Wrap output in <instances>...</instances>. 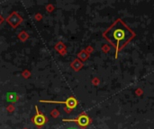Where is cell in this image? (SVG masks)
<instances>
[{
    "instance_id": "obj_5",
    "label": "cell",
    "mask_w": 154,
    "mask_h": 129,
    "mask_svg": "<svg viewBox=\"0 0 154 129\" xmlns=\"http://www.w3.org/2000/svg\"><path fill=\"white\" fill-rule=\"evenodd\" d=\"M17 100V96L14 92H8L6 94V101L9 102H14Z\"/></svg>"
},
{
    "instance_id": "obj_6",
    "label": "cell",
    "mask_w": 154,
    "mask_h": 129,
    "mask_svg": "<svg viewBox=\"0 0 154 129\" xmlns=\"http://www.w3.org/2000/svg\"><path fill=\"white\" fill-rule=\"evenodd\" d=\"M68 129H79V128H68Z\"/></svg>"
},
{
    "instance_id": "obj_4",
    "label": "cell",
    "mask_w": 154,
    "mask_h": 129,
    "mask_svg": "<svg viewBox=\"0 0 154 129\" xmlns=\"http://www.w3.org/2000/svg\"><path fill=\"white\" fill-rule=\"evenodd\" d=\"M113 36H114L115 40H116L117 44H119V42H121L122 40H124L125 39V31L122 29H116L113 32Z\"/></svg>"
},
{
    "instance_id": "obj_2",
    "label": "cell",
    "mask_w": 154,
    "mask_h": 129,
    "mask_svg": "<svg viewBox=\"0 0 154 129\" xmlns=\"http://www.w3.org/2000/svg\"><path fill=\"white\" fill-rule=\"evenodd\" d=\"M41 102H45V103H60V104H66L67 108L72 110L74 109L78 102H77V100L73 97H69L66 101H41Z\"/></svg>"
},
{
    "instance_id": "obj_1",
    "label": "cell",
    "mask_w": 154,
    "mask_h": 129,
    "mask_svg": "<svg viewBox=\"0 0 154 129\" xmlns=\"http://www.w3.org/2000/svg\"><path fill=\"white\" fill-rule=\"evenodd\" d=\"M63 122H76L79 127L86 128L89 124V119L87 115L82 114L76 119H63Z\"/></svg>"
},
{
    "instance_id": "obj_3",
    "label": "cell",
    "mask_w": 154,
    "mask_h": 129,
    "mask_svg": "<svg viewBox=\"0 0 154 129\" xmlns=\"http://www.w3.org/2000/svg\"><path fill=\"white\" fill-rule=\"evenodd\" d=\"M35 110H36V115H35L34 118L32 119V122H33V124H34L35 126H37V127H42V126H43V125L45 124L46 119H45V117H44L42 114H41V113L39 112V110H38V107H37V106H35Z\"/></svg>"
}]
</instances>
